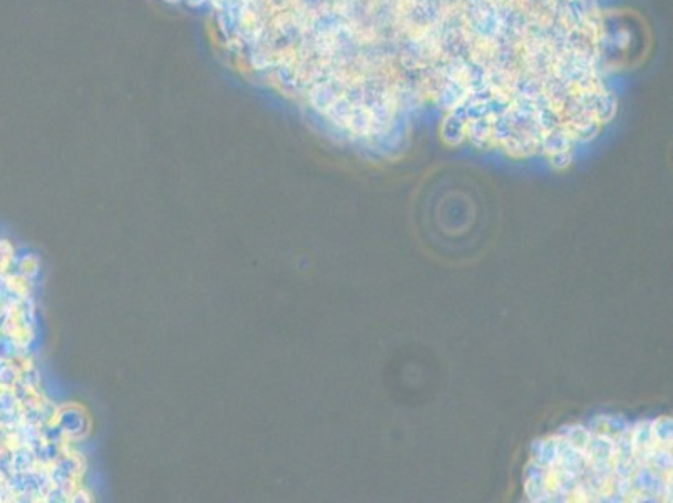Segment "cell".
<instances>
[{"label": "cell", "mask_w": 673, "mask_h": 503, "mask_svg": "<svg viewBox=\"0 0 673 503\" xmlns=\"http://www.w3.org/2000/svg\"><path fill=\"white\" fill-rule=\"evenodd\" d=\"M549 468H544L533 460L526 465L525 468V482H522V488H525V495L529 502L533 503H548L549 502Z\"/></svg>", "instance_id": "obj_1"}, {"label": "cell", "mask_w": 673, "mask_h": 503, "mask_svg": "<svg viewBox=\"0 0 673 503\" xmlns=\"http://www.w3.org/2000/svg\"><path fill=\"white\" fill-rule=\"evenodd\" d=\"M615 456V438L607 433H591L586 458L588 463H611Z\"/></svg>", "instance_id": "obj_2"}, {"label": "cell", "mask_w": 673, "mask_h": 503, "mask_svg": "<svg viewBox=\"0 0 673 503\" xmlns=\"http://www.w3.org/2000/svg\"><path fill=\"white\" fill-rule=\"evenodd\" d=\"M631 441H633L635 448V458L640 465H645L648 453L652 448L657 445L653 439L652 432V420H642L630 428Z\"/></svg>", "instance_id": "obj_3"}, {"label": "cell", "mask_w": 673, "mask_h": 503, "mask_svg": "<svg viewBox=\"0 0 673 503\" xmlns=\"http://www.w3.org/2000/svg\"><path fill=\"white\" fill-rule=\"evenodd\" d=\"M559 436V434H558ZM558 468L571 471V473L580 475L583 473L586 466H588V458H586V453L576 450L573 448L570 443H566L565 439L559 436V443H558V460L556 465Z\"/></svg>", "instance_id": "obj_4"}, {"label": "cell", "mask_w": 673, "mask_h": 503, "mask_svg": "<svg viewBox=\"0 0 673 503\" xmlns=\"http://www.w3.org/2000/svg\"><path fill=\"white\" fill-rule=\"evenodd\" d=\"M558 443L559 436L553 434V436L536 439L531 446V460L544 468H553L558 460Z\"/></svg>", "instance_id": "obj_5"}, {"label": "cell", "mask_w": 673, "mask_h": 503, "mask_svg": "<svg viewBox=\"0 0 673 503\" xmlns=\"http://www.w3.org/2000/svg\"><path fill=\"white\" fill-rule=\"evenodd\" d=\"M630 424L623 416H598L588 424V429L591 433H607L615 438L625 429H628Z\"/></svg>", "instance_id": "obj_6"}, {"label": "cell", "mask_w": 673, "mask_h": 503, "mask_svg": "<svg viewBox=\"0 0 673 503\" xmlns=\"http://www.w3.org/2000/svg\"><path fill=\"white\" fill-rule=\"evenodd\" d=\"M645 465L648 468H652L657 473L667 475L672 473L673 468V458H672V446H660L655 445L652 450H650L647 460H645Z\"/></svg>", "instance_id": "obj_7"}, {"label": "cell", "mask_w": 673, "mask_h": 503, "mask_svg": "<svg viewBox=\"0 0 673 503\" xmlns=\"http://www.w3.org/2000/svg\"><path fill=\"white\" fill-rule=\"evenodd\" d=\"M556 434H559V436L565 439L566 443H570L573 448L586 453V448H588V443L591 438V432L588 429V426L568 424V426H563Z\"/></svg>", "instance_id": "obj_8"}, {"label": "cell", "mask_w": 673, "mask_h": 503, "mask_svg": "<svg viewBox=\"0 0 673 503\" xmlns=\"http://www.w3.org/2000/svg\"><path fill=\"white\" fill-rule=\"evenodd\" d=\"M653 439L660 446H672L673 441V421L670 416H660L652 420Z\"/></svg>", "instance_id": "obj_9"}, {"label": "cell", "mask_w": 673, "mask_h": 503, "mask_svg": "<svg viewBox=\"0 0 673 503\" xmlns=\"http://www.w3.org/2000/svg\"><path fill=\"white\" fill-rule=\"evenodd\" d=\"M443 136L444 141L451 144V146L461 144L464 139H466V123H464L462 120H459V117H451V120L445 121Z\"/></svg>", "instance_id": "obj_10"}, {"label": "cell", "mask_w": 673, "mask_h": 503, "mask_svg": "<svg viewBox=\"0 0 673 503\" xmlns=\"http://www.w3.org/2000/svg\"><path fill=\"white\" fill-rule=\"evenodd\" d=\"M638 466H642L636 461V458L631 460H613V475L618 480H631Z\"/></svg>", "instance_id": "obj_11"}, {"label": "cell", "mask_w": 673, "mask_h": 503, "mask_svg": "<svg viewBox=\"0 0 673 503\" xmlns=\"http://www.w3.org/2000/svg\"><path fill=\"white\" fill-rule=\"evenodd\" d=\"M549 163H551L553 168H556V170H565L571 163V149L549 155Z\"/></svg>", "instance_id": "obj_12"}]
</instances>
